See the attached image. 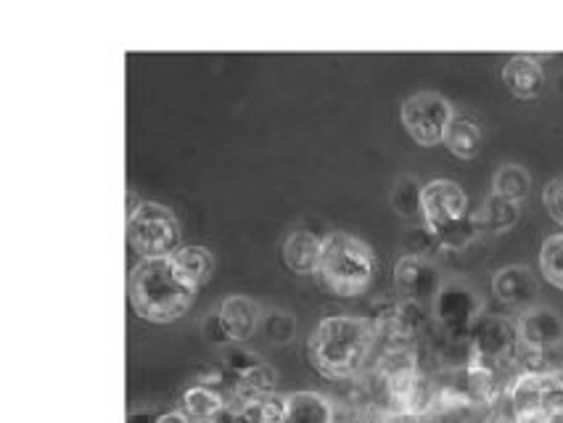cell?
Returning a JSON list of instances; mask_svg holds the SVG:
<instances>
[{
  "label": "cell",
  "mask_w": 563,
  "mask_h": 423,
  "mask_svg": "<svg viewBox=\"0 0 563 423\" xmlns=\"http://www.w3.org/2000/svg\"><path fill=\"white\" fill-rule=\"evenodd\" d=\"M376 329L368 318L329 315L312 329L307 342L312 368L325 379H346L368 357Z\"/></svg>",
  "instance_id": "obj_1"
},
{
  "label": "cell",
  "mask_w": 563,
  "mask_h": 423,
  "mask_svg": "<svg viewBox=\"0 0 563 423\" xmlns=\"http://www.w3.org/2000/svg\"><path fill=\"white\" fill-rule=\"evenodd\" d=\"M194 302L196 289L183 281L169 257L141 259L130 272V304L146 323L167 325L180 321Z\"/></svg>",
  "instance_id": "obj_2"
},
{
  "label": "cell",
  "mask_w": 563,
  "mask_h": 423,
  "mask_svg": "<svg viewBox=\"0 0 563 423\" xmlns=\"http://www.w3.org/2000/svg\"><path fill=\"white\" fill-rule=\"evenodd\" d=\"M376 272V257L363 238L333 231L323 238L318 276L325 289L336 297H360L368 291Z\"/></svg>",
  "instance_id": "obj_3"
},
{
  "label": "cell",
  "mask_w": 563,
  "mask_h": 423,
  "mask_svg": "<svg viewBox=\"0 0 563 423\" xmlns=\"http://www.w3.org/2000/svg\"><path fill=\"white\" fill-rule=\"evenodd\" d=\"M180 223L169 207L159 201H143L128 218V241L143 259L169 257L180 244Z\"/></svg>",
  "instance_id": "obj_4"
},
{
  "label": "cell",
  "mask_w": 563,
  "mask_h": 423,
  "mask_svg": "<svg viewBox=\"0 0 563 423\" xmlns=\"http://www.w3.org/2000/svg\"><path fill=\"white\" fill-rule=\"evenodd\" d=\"M510 405L523 423H545L563 413V376L529 370L510 387Z\"/></svg>",
  "instance_id": "obj_5"
},
{
  "label": "cell",
  "mask_w": 563,
  "mask_h": 423,
  "mask_svg": "<svg viewBox=\"0 0 563 423\" xmlns=\"http://www.w3.org/2000/svg\"><path fill=\"white\" fill-rule=\"evenodd\" d=\"M455 109L444 96L434 90H421V93L410 96L399 107V120H402L405 133L410 135L418 146H437L444 143L450 122H453Z\"/></svg>",
  "instance_id": "obj_6"
},
{
  "label": "cell",
  "mask_w": 563,
  "mask_h": 423,
  "mask_svg": "<svg viewBox=\"0 0 563 423\" xmlns=\"http://www.w3.org/2000/svg\"><path fill=\"white\" fill-rule=\"evenodd\" d=\"M484 310V302L479 291L474 286L453 278V281H444L440 294L434 299V318L442 325V331L453 342L461 338H471V331L479 323Z\"/></svg>",
  "instance_id": "obj_7"
},
{
  "label": "cell",
  "mask_w": 563,
  "mask_h": 423,
  "mask_svg": "<svg viewBox=\"0 0 563 423\" xmlns=\"http://www.w3.org/2000/svg\"><path fill=\"white\" fill-rule=\"evenodd\" d=\"M519 344V323L503 315H482L471 331V360L493 368L495 363L508 360Z\"/></svg>",
  "instance_id": "obj_8"
},
{
  "label": "cell",
  "mask_w": 563,
  "mask_h": 423,
  "mask_svg": "<svg viewBox=\"0 0 563 423\" xmlns=\"http://www.w3.org/2000/svg\"><path fill=\"white\" fill-rule=\"evenodd\" d=\"M466 214H471L468 193L463 191L461 183H455V180H448V178H437L423 186L421 218H423V225H427L431 233L440 231L444 225L457 223V220H463Z\"/></svg>",
  "instance_id": "obj_9"
},
{
  "label": "cell",
  "mask_w": 563,
  "mask_h": 423,
  "mask_svg": "<svg viewBox=\"0 0 563 423\" xmlns=\"http://www.w3.org/2000/svg\"><path fill=\"white\" fill-rule=\"evenodd\" d=\"M444 286L442 272L429 257H416V254H402L395 265V289L397 297L408 304L434 302Z\"/></svg>",
  "instance_id": "obj_10"
},
{
  "label": "cell",
  "mask_w": 563,
  "mask_h": 423,
  "mask_svg": "<svg viewBox=\"0 0 563 423\" xmlns=\"http://www.w3.org/2000/svg\"><path fill=\"white\" fill-rule=\"evenodd\" d=\"M519 342L529 353H550L563 344V315L555 308L534 304L519 321Z\"/></svg>",
  "instance_id": "obj_11"
},
{
  "label": "cell",
  "mask_w": 563,
  "mask_h": 423,
  "mask_svg": "<svg viewBox=\"0 0 563 423\" xmlns=\"http://www.w3.org/2000/svg\"><path fill=\"white\" fill-rule=\"evenodd\" d=\"M214 312H218V321L225 336L231 338V344L249 342V338L257 334V329H262V321H265L262 304L246 294L225 297Z\"/></svg>",
  "instance_id": "obj_12"
},
{
  "label": "cell",
  "mask_w": 563,
  "mask_h": 423,
  "mask_svg": "<svg viewBox=\"0 0 563 423\" xmlns=\"http://www.w3.org/2000/svg\"><path fill=\"white\" fill-rule=\"evenodd\" d=\"M493 294L506 308L527 312L534 308L540 286H537L534 272L529 268H523V265H508V268H500L493 276Z\"/></svg>",
  "instance_id": "obj_13"
},
{
  "label": "cell",
  "mask_w": 563,
  "mask_h": 423,
  "mask_svg": "<svg viewBox=\"0 0 563 423\" xmlns=\"http://www.w3.org/2000/svg\"><path fill=\"white\" fill-rule=\"evenodd\" d=\"M503 82H506V88L516 99H537L542 93V88H545V69H542L537 56L516 54L503 64Z\"/></svg>",
  "instance_id": "obj_14"
},
{
  "label": "cell",
  "mask_w": 563,
  "mask_h": 423,
  "mask_svg": "<svg viewBox=\"0 0 563 423\" xmlns=\"http://www.w3.org/2000/svg\"><path fill=\"white\" fill-rule=\"evenodd\" d=\"M284 263L286 268L297 276H312L320 268V257H323V238L318 233L297 227L284 241Z\"/></svg>",
  "instance_id": "obj_15"
},
{
  "label": "cell",
  "mask_w": 563,
  "mask_h": 423,
  "mask_svg": "<svg viewBox=\"0 0 563 423\" xmlns=\"http://www.w3.org/2000/svg\"><path fill=\"white\" fill-rule=\"evenodd\" d=\"M180 413L188 423H220L225 415V397L214 387L191 383L180 397Z\"/></svg>",
  "instance_id": "obj_16"
},
{
  "label": "cell",
  "mask_w": 563,
  "mask_h": 423,
  "mask_svg": "<svg viewBox=\"0 0 563 423\" xmlns=\"http://www.w3.org/2000/svg\"><path fill=\"white\" fill-rule=\"evenodd\" d=\"M169 263L173 268L178 270V276L186 281L191 289L199 291V286H205L209 281L214 270V259L212 252L201 244H183L169 254Z\"/></svg>",
  "instance_id": "obj_17"
},
{
  "label": "cell",
  "mask_w": 563,
  "mask_h": 423,
  "mask_svg": "<svg viewBox=\"0 0 563 423\" xmlns=\"http://www.w3.org/2000/svg\"><path fill=\"white\" fill-rule=\"evenodd\" d=\"M284 423H333V408L318 392H291L284 402Z\"/></svg>",
  "instance_id": "obj_18"
},
{
  "label": "cell",
  "mask_w": 563,
  "mask_h": 423,
  "mask_svg": "<svg viewBox=\"0 0 563 423\" xmlns=\"http://www.w3.org/2000/svg\"><path fill=\"white\" fill-rule=\"evenodd\" d=\"M444 146L457 159H476L482 152V127L474 116L457 114L450 122L448 133H444Z\"/></svg>",
  "instance_id": "obj_19"
},
{
  "label": "cell",
  "mask_w": 563,
  "mask_h": 423,
  "mask_svg": "<svg viewBox=\"0 0 563 423\" xmlns=\"http://www.w3.org/2000/svg\"><path fill=\"white\" fill-rule=\"evenodd\" d=\"M493 193L500 199L514 201V204H523L532 193V175L527 167L516 165V162H506L495 169L493 175Z\"/></svg>",
  "instance_id": "obj_20"
},
{
  "label": "cell",
  "mask_w": 563,
  "mask_h": 423,
  "mask_svg": "<svg viewBox=\"0 0 563 423\" xmlns=\"http://www.w3.org/2000/svg\"><path fill=\"white\" fill-rule=\"evenodd\" d=\"M519 218H521V204H514V201L495 197V193H489V197L484 199L482 210L476 214L482 233H493V236H503V233H508L510 227H516V223H519Z\"/></svg>",
  "instance_id": "obj_21"
},
{
  "label": "cell",
  "mask_w": 563,
  "mask_h": 423,
  "mask_svg": "<svg viewBox=\"0 0 563 423\" xmlns=\"http://www.w3.org/2000/svg\"><path fill=\"white\" fill-rule=\"evenodd\" d=\"M275 381H278V374L262 360L235 376V394H239L241 402L265 400V397L275 394Z\"/></svg>",
  "instance_id": "obj_22"
},
{
  "label": "cell",
  "mask_w": 563,
  "mask_h": 423,
  "mask_svg": "<svg viewBox=\"0 0 563 423\" xmlns=\"http://www.w3.org/2000/svg\"><path fill=\"white\" fill-rule=\"evenodd\" d=\"M286 394H273L265 400L241 402L231 413L228 423H284Z\"/></svg>",
  "instance_id": "obj_23"
},
{
  "label": "cell",
  "mask_w": 563,
  "mask_h": 423,
  "mask_svg": "<svg viewBox=\"0 0 563 423\" xmlns=\"http://www.w3.org/2000/svg\"><path fill=\"white\" fill-rule=\"evenodd\" d=\"M421 197H423L421 180H418L416 175H399L389 193L391 210L405 220L418 218V214H421Z\"/></svg>",
  "instance_id": "obj_24"
},
{
  "label": "cell",
  "mask_w": 563,
  "mask_h": 423,
  "mask_svg": "<svg viewBox=\"0 0 563 423\" xmlns=\"http://www.w3.org/2000/svg\"><path fill=\"white\" fill-rule=\"evenodd\" d=\"M479 233H482V227H479V220H476V214H466V218L457 220V223L444 225V227H440V231H434V238L442 249L461 252V249H466V246L474 244V241L479 238Z\"/></svg>",
  "instance_id": "obj_25"
},
{
  "label": "cell",
  "mask_w": 563,
  "mask_h": 423,
  "mask_svg": "<svg viewBox=\"0 0 563 423\" xmlns=\"http://www.w3.org/2000/svg\"><path fill=\"white\" fill-rule=\"evenodd\" d=\"M540 270L550 286L563 291V233L548 236L540 246Z\"/></svg>",
  "instance_id": "obj_26"
},
{
  "label": "cell",
  "mask_w": 563,
  "mask_h": 423,
  "mask_svg": "<svg viewBox=\"0 0 563 423\" xmlns=\"http://www.w3.org/2000/svg\"><path fill=\"white\" fill-rule=\"evenodd\" d=\"M262 329L267 331V336L273 338V342H291L294 331H297V323H294V318L289 315V312L284 310H271L265 312V321H262Z\"/></svg>",
  "instance_id": "obj_27"
},
{
  "label": "cell",
  "mask_w": 563,
  "mask_h": 423,
  "mask_svg": "<svg viewBox=\"0 0 563 423\" xmlns=\"http://www.w3.org/2000/svg\"><path fill=\"white\" fill-rule=\"evenodd\" d=\"M542 204H545L550 220L563 227V178H553L542 188Z\"/></svg>",
  "instance_id": "obj_28"
},
{
  "label": "cell",
  "mask_w": 563,
  "mask_h": 423,
  "mask_svg": "<svg viewBox=\"0 0 563 423\" xmlns=\"http://www.w3.org/2000/svg\"><path fill=\"white\" fill-rule=\"evenodd\" d=\"M201 331H205V338L209 344H218V347H225V344H231V338L225 336V331H222V325L218 321V312L207 315V321H205V325H201Z\"/></svg>",
  "instance_id": "obj_29"
},
{
  "label": "cell",
  "mask_w": 563,
  "mask_h": 423,
  "mask_svg": "<svg viewBox=\"0 0 563 423\" xmlns=\"http://www.w3.org/2000/svg\"><path fill=\"white\" fill-rule=\"evenodd\" d=\"M159 419V413H154V410H130L128 413V423H156Z\"/></svg>",
  "instance_id": "obj_30"
},
{
  "label": "cell",
  "mask_w": 563,
  "mask_h": 423,
  "mask_svg": "<svg viewBox=\"0 0 563 423\" xmlns=\"http://www.w3.org/2000/svg\"><path fill=\"white\" fill-rule=\"evenodd\" d=\"M156 423H188V421H186V415L178 410V413H159Z\"/></svg>",
  "instance_id": "obj_31"
},
{
  "label": "cell",
  "mask_w": 563,
  "mask_h": 423,
  "mask_svg": "<svg viewBox=\"0 0 563 423\" xmlns=\"http://www.w3.org/2000/svg\"><path fill=\"white\" fill-rule=\"evenodd\" d=\"M141 204H143V201L137 199V193H135V191H130V193H128V218H130V214H133Z\"/></svg>",
  "instance_id": "obj_32"
}]
</instances>
